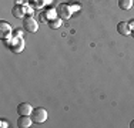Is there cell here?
Returning <instances> with one entry per match:
<instances>
[{"mask_svg":"<svg viewBox=\"0 0 134 128\" xmlns=\"http://www.w3.org/2000/svg\"><path fill=\"white\" fill-rule=\"evenodd\" d=\"M31 120L33 123L36 124H43L44 121L47 120V111L44 110L43 107H37V108H33V113H31Z\"/></svg>","mask_w":134,"mask_h":128,"instance_id":"6da1fadb","label":"cell"},{"mask_svg":"<svg viewBox=\"0 0 134 128\" xmlns=\"http://www.w3.org/2000/svg\"><path fill=\"white\" fill-rule=\"evenodd\" d=\"M23 27L26 31H29V33H36V31L39 30V24H37V21L34 20L31 16H26V17L23 19Z\"/></svg>","mask_w":134,"mask_h":128,"instance_id":"7a4b0ae2","label":"cell"},{"mask_svg":"<svg viewBox=\"0 0 134 128\" xmlns=\"http://www.w3.org/2000/svg\"><path fill=\"white\" fill-rule=\"evenodd\" d=\"M33 113V108L29 102H20L17 105V114L19 115H31Z\"/></svg>","mask_w":134,"mask_h":128,"instance_id":"3957f363","label":"cell"},{"mask_svg":"<svg viewBox=\"0 0 134 128\" xmlns=\"http://www.w3.org/2000/svg\"><path fill=\"white\" fill-rule=\"evenodd\" d=\"M31 124H33V120H31L30 115H20L17 120L19 128H29V127H31Z\"/></svg>","mask_w":134,"mask_h":128,"instance_id":"277c9868","label":"cell"},{"mask_svg":"<svg viewBox=\"0 0 134 128\" xmlns=\"http://www.w3.org/2000/svg\"><path fill=\"white\" fill-rule=\"evenodd\" d=\"M10 33H12V27H10V24H9L7 21L2 20V21H0V36H2V38L10 36Z\"/></svg>","mask_w":134,"mask_h":128,"instance_id":"5b68a950","label":"cell"},{"mask_svg":"<svg viewBox=\"0 0 134 128\" xmlns=\"http://www.w3.org/2000/svg\"><path fill=\"white\" fill-rule=\"evenodd\" d=\"M117 31H119V34H123V36H130L131 28H130L129 23H126V21H120V23L117 24Z\"/></svg>","mask_w":134,"mask_h":128,"instance_id":"8992f818","label":"cell"},{"mask_svg":"<svg viewBox=\"0 0 134 128\" xmlns=\"http://www.w3.org/2000/svg\"><path fill=\"white\" fill-rule=\"evenodd\" d=\"M10 49H12V51H13V53H20V51L24 49L23 38H21V37H16V41L10 46Z\"/></svg>","mask_w":134,"mask_h":128,"instance_id":"52a82bcc","label":"cell"},{"mask_svg":"<svg viewBox=\"0 0 134 128\" xmlns=\"http://www.w3.org/2000/svg\"><path fill=\"white\" fill-rule=\"evenodd\" d=\"M13 16L16 19H24V7L20 4H16L13 7Z\"/></svg>","mask_w":134,"mask_h":128,"instance_id":"ba28073f","label":"cell"},{"mask_svg":"<svg viewBox=\"0 0 134 128\" xmlns=\"http://www.w3.org/2000/svg\"><path fill=\"white\" fill-rule=\"evenodd\" d=\"M119 7L121 10H130L133 7V0H119Z\"/></svg>","mask_w":134,"mask_h":128,"instance_id":"9c48e42d","label":"cell"},{"mask_svg":"<svg viewBox=\"0 0 134 128\" xmlns=\"http://www.w3.org/2000/svg\"><path fill=\"white\" fill-rule=\"evenodd\" d=\"M60 26H62V21H60L59 19L50 21V27H52V28H57V27H60Z\"/></svg>","mask_w":134,"mask_h":128,"instance_id":"30bf717a","label":"cell"},{"mask_svg":"<svg viewBox=\"0 0 134 128\" xmlns=\"http://www.w3.org/2000/svg\"><path fill=\"white\" fill-rule=\"evenodd\" d=\"M14 36H16V37H21V36H23V31L17 28V30H14Z\"/></svg>","mask_w":134,"mask_h":128,"instance_id":"8fae6325","label":"cell"},{"mask_svg":"<svg viewBox=\"0 0 134 128\" xmlns=\"http://www.w3.org/2000/svg\"><path fill=\"white\" fill-rule=\"evenodd\" d=\"M129 26H130V28H134V19L129 21Z\"/></svg>","mask_w":134,"mask_h":128,"instance_id":"7c38bea8","label":"cell"},{"mask_svg":"<svg viewBox=\"0 0 134 128\" xmlns=\"http://www.w3.org/2000/svg\"><path fill=\"white\" fill-rule=\"evenodd\" d=\"M130 36H131L134 38V28H131V33H130Z\"/></svg>","mask_w":134,"mask_h":128,"instance_id":"4fadbf2b","label":"cell"},{"mask_svg":"<svg viewBox=\"0 0 134 128\" xmlns=\"http://www.w3.org/2000/svg\"><path fill=\"white\" fill-rule=\"evenodd\" d=\"M130 127H131V128H134V121H131V123H130Z\"/></svg>","mask_w":134,"mask_h":128,"instance_id":"5bb4252c","label":"cell"},{"mask_svg":"<svg viewBox=\"0 0 134 128\" xmlns=\"http://www.w3.org/2000/svg\"><path fill=\"white\" fill-rule=\"evenodd\" d=\"M19 2H20V0H19ZM21 2H26V0H21Z\"/></svg>","mask_w":134,"mask_h":128,"instance_id":"9a60e30c","label":"cell"}]
</instances>
